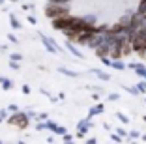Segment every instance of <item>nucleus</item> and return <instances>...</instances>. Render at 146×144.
<instances>
[{"label":"nucleus","mask_w":146,"mask_h":144,"mask_svg":"<svg viewBox=\"0 0 146 144\" xmlns=\"http://www.w3.org/2000/svg\"><path fill=\"white\" fill-rule=\"evenodd\" d=\"M43 13H45V17L47 19H56V17H62V15H68L69 9H68V4H56V2H47V6H45V9H43Z\"/></svg>","instance_id":"f257e3e1"},{"label":"nucleus","mask_w":146,"mask_h":144,"mask_svg":"<svg viewBox=\"0 0 146 144\" xmlns=\"http://www.w3.org/2000/svg\"><path fill=\"white\" fill-rule=\"evenodd\" d=\"M6 122H8L9 125L19 127V129H26V127L30 125V116L26 114V112L17 110V112H11V116H8V118H6Z\"/></svg>","instance_id":"f03ea898"},{"label":"nucleus","mask_w":146,"mask_h":144,"mask_svg":"<svg viewBox=\"0 0 146 144\" xmlns=\"http://www.w3.org/2000/svg\"><path fill=\"white\" fill-rule=\"evenodd\" d=\"M39 39H41V43H43V47L47 49L51 54H56V52H62V49L58 45H56V41L52 38H49L47 34H43V32H39Z\"/></svg>","instance_id":"7ed1b4c3"},{"label":"nucleus","mask_w":146,"mask_h":144,"mask_svg":"<svg viewBox=\"0 0 146 144\" xmlns=\"http://www.w3.org/2000/svg\"><path fill=\"white\" fill-rule=\"evenodd\" d=\"M45 123H47V131L54 133V135H64V133H68V129L62 125H58L56 122H52V120H45Z\"/></svg>","instance_id":"20e7f679"},{"label":"nucleus","mask_w":146,"mask_h":144,"mask_svg":"<svg viewBox=\"0 0 146 144\" xmlns=\"http://www.w3.org/2000/svg\"><path fill=\"white\" fill-rule=\"evenodd\" d=\"M92 127V123L88 122V120H81V122L77 123V137L81 139V137H84L86 133H88V129Z\"/></svg>","instance_id":"39448f33"},{"label":"nucleus","mask_w":146,"mask_h":144,"mask_svg":"<svg viewBox=\"0 0 146 144\" xmlns=\"http://www.w3.org/2000/svg\"><path fill=\"white\" fill-rule=\"evenodd\" d=\"M9 25H11V30H19V28H23L21 21L17 19V15H15V13H9Z\"/></svg>","instance_id":"423d86ee"},{"label":"nucleus","mask_w":146,"mask_h":144,"mask_svg":"<svg viewBox=\"0 0 146 144\" xmlns=\"http://www.w3.org/2000/svg\"><path fill=\"white\" fill-rule=\"evenodd\" d=\"M66 47H68V51L71 52V54H75L77 58H82V52L79 51V49H77L75 45H73V41H68V43H66Z\"/></svg>","instance_id":"0eeeda50"},{"label":"nucleus","mask_w":146,"mask_h":144,"mask_svg":"<svg viewBox=\"0 0 146 144\" xmlns=\"http://www.w3.org/2000/svg\"><path fill=\"white\" fill-rule=\"evenodd\" d=\"M0 86H2L4 90H11V88H13V81H11V79H6V77H2Z\"/></svg>","instance_id":"6e6552de"},{"label":"nucleus","mask_w":146,"mask_h":144,"mask_svg":"<svg viewBox=\"0 0 146 144\" xmlns=\"http://www.w3.org/2000/svg\"><path fill=\"white\" fill-rule=\"evenodd\" d=\"M58 73H62V75H66V77H79L77 71H71V69H68V68H60Z\"/></svg>","instance_id":"1a4fd4ad"},{"label":"nucleus","mask_w":146,"mask_h":144,"mask_svg":"<svg viewBox=\"0 0 146 144\" xmlns=\"http://www.w3.org/2000/svg\"><path fill=\"white\" fill-rule=\"evenodd\" d=\"M99 112H103V105H96L90 109V112H88V118H92L94 114H99Z\"/></svg>","instance_id":"9d476101"},{"label":"nucleus","mask_w":146,"mask_h":144,"mask_svg":"<svg viewBox=\"0 0 146 144\" xmlns=\"http://www.w3.org/2000/svg\"><path fill=\"white\" fill-rule=\"evenodd\" d=\"M94 73L99 77V79H103V81H109V75L107 73H103V71H99V69H94Z\"/></svg>","instance_id":"9b49d317"},{"label":"nucleus","mask_w":146,"mask_h":144,"mask_svg":"<svg viewBox=\"0 0 146 144\" xmlns=\"http://www.w3.org/2000/svg\"><path fill=\"white\" fill-rule=\"evenodd\" d=\"M26 21L30 23V25H38V19H36V15H30V13H28V15H26Z\"/></svg>","instance_id":"f8f14e48"},{"label":"nucleus","mask_w":146,"mask_h":144,"mask_svg":"<svg viewBox=\"0 0 146 144\" xmlns=\"http://www.w3.org/2000/svg\"><path fill=\"white\" fill-rule=\"evenodd\" d=\"M6 38H8L9 41L13 43V45H19V39H17V36H15V34H8V36H6Z\"/></svg>","instance_id":"ddd939ff"},{"label":"nucleus","mask_w":146,"mask_h":144,"mask_svg":"<svg viewBox=\"0 0 146 144\" xmlns=\"http://www.w3.org/2000/svg\"><path fill=\"white\" fill-rule=\"evenodd\" d=\"M9 68H11L13 71H19V62L17 60H9Z\"/></svg>","instance_id":"4468645a"},{"label":"nucleus","mask_w":146,"mask_h":144,"mask_svg":"<svg viewBox=\"0 0 146 144\" xmlns=\"http://www.w3.org/2000/svg\"><path fill=\"white\" fill-rule=\"evenodd\" d=\"M25 112H26V114H28V116H30V120H32V118H34V120H38V112H36V110L28 109V110H25Z\"/></svg>","instance_id":"2eb2a0df"},{"label":"nucleus","mask_w":146,"mask_h":144,"mask_svg":"<svg viewBox=\"0 0 146 144\" xmlns=\"http://www.w3.org/2000/svg\"><path fill=\"white\" fill-rule=\"evenodd\" d=\"M21 92L25 94V96H28V94L32 92V88H30V86H28V84H23V86H21Z\"/></svg>","instance_id":"dca6fc26"},{"label":"nucleus","mask_w":146,"mask_h":144,"mask_svg":"<svg viewBox=\"0 0 146 144\" xmlns=\"http://www.w3.org/2000/svg\"><path fill=\"white\" fill-rule=\"evenodd\" d=\"M36 129H38V131H43V129H47V123L45 122H38L36 123Z\"/></svg>","instance_id":"f3484780"},{"label":"nucleus","mask_w":146,"mask_h":144,"mask_svg":"<svg viewBox=\"0 0 146 144\" xmlns=\"http://www.w3.org/2000/svg\"><path fill=\"white\" fill-rule=\"evenodd\" d=\"M23 9L25 11H30V9H34V4L32 2H26V4H23Z\"/></svg>","instance_id":"a211bd4d"},{"label":"nucleus","mask_w":146,"mask_h":144,"mask_svg":"<svg viewBox=\"0 0 146 144\" xmlns=\"http://www.w3.org/2000/svg\"><path fill=\"white\" fill-rule=\"evenodd\" d=\"M45 120H49V114H45V112L38 114V122H45Z\"/></svg>","instance_id":"6ab92c4d"},{"label":"nucleus","mask_w":146,"mask_h":144,"mask_svg":"<svg viewBox=\"0 0 146 144\" xmlns=\"http://www.w3.org/2000/svg\"><path fill=\"white\" fill-rule=\"evenodd\" d=\"M62 139H64V142H71V140H73V135H69V133H64V135H62Z\"/></svg>","instance_id":"aec40b11"},{"label":"nucleus","mask_w":146,"mask_h":144,"mask_svg":"<svg viewBox=\"0 0 146 144\" xmlns=\"http://www.w3.org/2000/svg\"><path fill=\"white\" fill-rule=\"evenodd\" d=\"M21 58H23V56L19 54V52H13V54L9 56V60H17V62H21Z\"/></svg>","instance_id":"412c9836"},{"label":"nucleus","mask_w":146,"mask_h":144,"mask_svg":"<svg viewBox=\"0 0 146 144\" xmlns=\"http://www.w3.org/2000/svg\"><path fill=\"white\" fill-rule=\"evenodd\" d=\"M84 21H86V23H90V25H94V23H96V17H94V15H86Z\"/></svg>","instance_id":"4be33fe9"},{"label":"nucleus","mask_w":146,"mask_h":144,"mask_svg":"<svg viewBox=\"0 0 146 144\" xmlns=\"http://www.w3.org/2000/svg\"><path fill=\"white\" fill-rule=\"evenodd\" d=\"M8 110H9V112H17V110H19V107L15 105V103H11V105L8 107Z\"/></svg>","instance_id":"5701e85b"},{"label":"nucleus","mask_w":146,"mask_h":144,"mask_svg":"<svg viewBox=\"0 0 146 144\" xmlns=\"http://www.w3.org/2000/svg\"><path fill=\"white\" fill-rule=\"evenodd\" d=\"M47 2H56V4H69L71 0H47Z\"/></svg>","instance_id":"b1692460"},{"label":"nucleus","mask_w":146,"mask_h":144,"mask_svg":"<svg viewBox=\"0 0 146 144\" xmlns=\"http://www.w3.org/2000/svg\"><path fill=\"white\" fill-rule=\"evenodd\" d=\"M0 116H2V118H8V110H6V109L0 110Z\"/></svg>","instance_id":"393cba45"},{"label":"nucleus","mask_w":146,"mask_h":144,"mask_svg":"<svg viewBox=\"0 0 146 144\" xmlns=\"http://www.w3.org/2000/svg\"><path fill=\"white\" fill-rule=\"evenodd\" d=\"M109 99H111V101H116V99H118V96H116V94H111V96H109Z\"/></svg>","instance_id":"a878e982"},{"label":"nucleus","mask_w":146,"mask_h":144,"mask_svg":"<svg viewBox=\"0 0 146 144\" xmlns=\"http://www.w3.org/2000/svg\"><path fill=\"white\" fill-rule=\"evenodd\" d=\"M0 51H2V52L8 51V45H6V43H4V45H0Z\"/></svg>","instance_id":"bb28decb"},{"label":"nucleus","mask_w":146,"mask_h":144,"mask_svg":"<svg viewBox=\"0 0 146 144\" xmlns=\"http://www.w3.org/2000/svg\"><path fill=\"white\" fill-rule=\"evenodd\" d=\"M4 2H6V0H0V6H4Z\"/></svg>","instance_id":"cd10ccee"},{"label":"nucleus","mask_w":146,"mask_h":144,"mask_svg":"<svg viewBox=\"0 0 146 144\" xmlns=\"http://www.w3.org/2000/svg\"><path fill=\"white\" fill-rule=\"evenodd\" d=\"M9 2H21V0H9Z\"/></svg>","instance_id":"c85d7f7f"},{"label":"nucleus","mask_w":146,"mask_h":144,"mask_svg":"<svg viewBox=\"0 0 146 144\" xmlns=\"http://www.w3.org/2000/svg\"><path fill=\"white\" fill-rule=\"evenodd\" d=\"M2 122H4V118H2V116H0V123H2Z\"/></svg>","instance_id":"c756f323"},{"label":"nucleus","mask_w":146,"mask_h":144,"mask_svg":"<svg viewBox=\"0 0 146 144\" xmlns=\"http://www.w3.org/2000/svg\"><path fill=\"white\" fill-rule=\"evenodd\" d=\"M0 81H2V77H0Z\"/></svg>","instance_id":"7c9ffc66"},{"label":"nucleus","mask_w":146,"mask_h":144,"mask_svg":"<svg viewBox=\"0 0 146 144\" xmlns=\"http://www.w3.org/2000/svg\"><path fill=\"white\" fill-rule=\"evenodd\" d=\"M0 144H2V140H0Z\"/></svg>","instance_id":"2f4dec72"}]
</instances>
